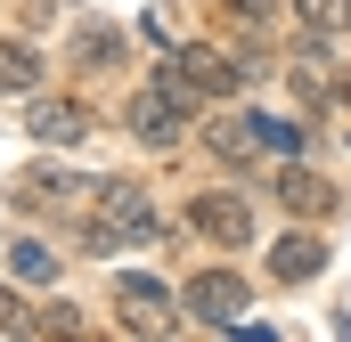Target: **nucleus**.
<instances>
[{"mask_svg":"<svg viewBox=\"0 0 351 342\" xmlns=\"http://www.w3.org/2000/svg\"><path fill=\"white\" fill-rule=\"evenodd\" d=\"M221 8H229V16H254V25H262V16H278V0H221Z\"/></svg>","mask_w":351,"mask_h":342,"instance_id":"obj_17","label":"nucleus"},{"mask_svg":"<svg viewBox=\"0 0 351 342\" xmlns=\"http://www.w3.org/2000/svg\"><path fill=\"white\" fill-rule=\"evenodd\" d=\"M229 57H237L245 82H262V74H269V49H262V41H245V49H229Z\"/></svg>","mask_w":351,"mask_h":342,"instance_id":"obj_15","label":"nucleus"},{"mask_svg":"<svg viewBox=\"0 0 351 342\" xmlns=\"http://www.w3.org/2000/svg\"><path fill=\"white\" fill-rule=\"evenodd\" d=\"M180 66H188V82L204 90V98H237L245 90V74H237V57L229 49H204V41H188V49H172Z\"/></svg>","mask_w":351,"mask_h":342,"instance_id":"obj_6","label":"nucleus"},{"mask_svg":"<svg viewBox=\"0 0 351 342\" xmlns=\"http://www.w3.org/2000/svg\"><path fill=\"white\" fill-rule=\"evenodd\" d=\"M269 196H278L294 220H319V212H335V187H327V179H319L311 163H286L278 179H269Z\"/></svg>","mask_w":351,"mask_h":342,"instance_id":"obj_5","label":"nucleus"},{"mask_svg":"<svg viewBox=\"0 0 351 342\" xmlns=\"http://www.w3.org/2000/svg\"><path fill=\"white\" fill-rule=\"evenodd\" d=\"M114 310H123L131 326H147V334H156V326L180 310V293H172V285H156L147 269H123V277H114Z\"/></svg>","mask_w":351,"mask_h":342,"instance_id":"obj_2","label":"nucleus"},{"mask_svg":"<svg viewBox=\"0 0 351 342\" xmlns=\"http://www.w3.org/2000/svg\"><path fill=\"white\" fill-rule=\"evenodd\" d=\"M0 326H8V334H33V326H41V318H25V302H16V293H8V285H0Z\"/></svg>","mask_w":351,"mask_h":342,"instance_id":"obj_14","label":"nucleus"},{"mask_svg":"<svg viewBox=\"0 0 351 342\" xmlns=\"http://www.w3.org/2000/svg\"><path fill=\"white\" fill-rule=\"evenodd\" d=\"M204 147H213L221 163H254V147H262V131H254V114H221V122L204 131Z\"/></svg>","mask_w":351,"mask_h":342,"instance_id":"obj_10","label":"nucleus"},{"mask_svg":"<svg viewBox=\"0 0 351 342\" xmlns=\"http://www.w3.org/2000/svg\"><path fill=\"white\" fill-rule=\"evenodd\" d=\"M41 82V49L33 41H0V90H33Z\"/></svg>","mask_w":351,"mask_h":342,"instance_id":"obj_11","label":"nucleus"},{"mask_svg":"<svg viewBox=\"0 0 351 342\" xmlns=\"http://www.w3.org/2000/svg\"><path fill=\"white\" fill-rule=\"evenodd\" d=\"M82 57H90V66H106V57H114V33H106V25H90V33H82Z\"/></svg>","mask_w":351,"mask_h":342,"instance_id":"obj_16","label":"nucleus"},{"mask_svg":"<svg viewBox=\"0 0 351 342\" xmlns=\"http://www.w3.org/2000/svg\"><path fill=\"white\" fill-rule=\"evenodd\" d=\"M98 212H106V220H123L139 245H156V237H164V228H156V212H147V187H139V179H106V187H98Z\"/></svg>","mask_w":351,"mask_h":342,"instance_id":"obj_8","label":"nucleus"},{"mask_svg":"<svg viewBox=\"0 0 351 342\" xmlns=\"http://www.w3.org/2000/svg\"><path fill=\"white\" fill-rule=\"evenodd\" d=\"M188 228L221 237V245H245L254 237V204H237V196H188Z\"/></svg>","mask_w":351,"mask_h":342,"instance_id":"obj_4","label":"nucleus"},{"mask_svg":"<svg viewBox=\"0 0 351 342\" xmlns=\"http://www.w3.org/2000/svg\"><path fill=\"white\" fill-rule=\"evenodd\" d=\"M180 310H188L196 326H221V334H237V326H245V310H254V285H245L237 269H196V277L180 285Z\"/></svg>","mask_w":351,"mask_h":342,"instance_id":"obj_1","label":"nucleus"},{"mask_svg":"<svg viewBox=\"0 0 351 342\" xmlns=\"http://www.w3.org/2000/svg\"><path fill=\"white\" fill-rule=\"evenodd\" d=\"M16 277H25V285H49V277H58V261H49V245H33V237H25V245H16Z\"/></svg>","mask_w":351,"mask_h":342,"instance_id":"obj_12","label":"nucleus"},{"mask_svg":"<svg viewBox=\"0 0 351 342\" xmlns=\"http://www.w3.org/2000/svg\"><path fill=\"white\" fill-rule=\"evenodd\" d=\"M25 131L41 139V147H74L90 131V114L74 106V98H33V114H25Z\"/></svg>","mask_w":351,"mask_h":342,"instance_id":"obj_9","label":"nucleus"},{"mask_svg":"<svg viewBox=\"0 0 351 342\" xmlns=\"http://www.w3.org/2000/svg\"><path fill=\"white\" fill-rule=\"evenodd\" d=\"M131 139H139V147H180V139H188V106H172L164 90L147 82L131 98Z\"/></svg>","mask_w":351,"mask_h":342,"instance_id":"obj_3","label":"nucleus"},{"mask_svg":"<svg viewBox=\"0 0 351 342\" xmlns=\"http://www.w3.org/2000/svg\"><path fill=\"white\" fill-rule=\"evenodd\" d=\"M335 98H343V106H351V74H343V82H335Z\"/></svg>","mask_w":351,"mask_h":342,"instance_id":"obj_18","label":"nucleus"},{"mask_svg":"<svg viewBox=\"0 0 351 342\" xmlns=\"http://www.w3.org/2000/svg\"><path fill=\"white\" fill-rule=\"evenodd\" d=\"M33 196H58V204H74V196H82V179H74V171H33Z\"/></svg>","mask_w":351,"mask_h":342,"instance_id":"obj_13","label":"nucleus"},{"mask_svg":"<svg viewBox=\"0 0 351 342\" xmlns=\"http://www.w3.org/2000/svg\"><path fill=\"white\" fill-rule=\"evenodd\" d=\"M319 269H327V245H319L311 228H286V237L269 245V277H278V285H311Z\"/></svg>","mask_w":351,"mask_h":342,"instance_id":"obj_7","label":"nucleus"}]
</instances>
